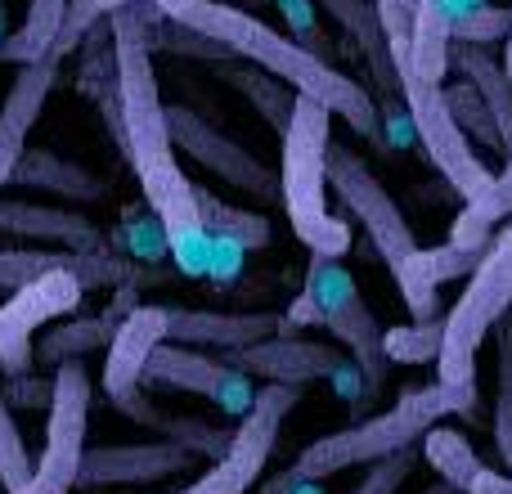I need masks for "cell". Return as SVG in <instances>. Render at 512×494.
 <instances>
[{
    "mask_svg": "<svg viewBox=\"0 0 512 494\" xmlns=\"http://www.w3.org/2000/svg\"><path fill=\"white\" fill-rule=\"evenodd\" d=\"M162 342H171V315L167 306H135L131 315L117 324V337L108 346L104 373H99V387L104 400L117 405L122 396H131L135 387H144V369H149L153 351Z\"/></svg>",
    "mask_w": 512,
    "mask_h": 494,
    "instance_id": "18",
    "label": "cell"
},
{
    "mask_svg": "<svg viewBox=\"0 0 512 494\" xmlns=\"http://www.w3.org/2000/svg\"><path fill=\"white\" fill-rule=\"evenodd\" d=\"M0 234L23 243H54L63 252H108L104 234L90 216L45 203H23V198H0Z\"/></svg>",
    "mask_w": 512,
    "mask_h": 494,
    "instance_id": "21",
    "label": "cell"
},
{
    "mask_svg": "<svg viewBox=\"0 0 512 494\" xmlns=\"http://www.w3.org/2000/svg\"><path fill=\"white\" fill-rule=\"evenodd\" d=\"M171 342L180 346H216V351H239V346L265 342V337L292 333L288 310H248V315H221V310H185L167 306Z\"/></svg>",
    "mask_w": 512,
    "mask_h": 494,
    "instance_id": "20",
    "label": "cell"
},
{
    "mask_svg": "<svg viewBox=\"0 0 512 494\" xmlns=\"http://www.w3.org/2000/svg\"><path fill=\"white\" fill-rule=\"evenodd\" d=\"M90 373L81 360L54 369V400L45 414V450L32 477L14 494H77L81 459H86V427H90Z\"/></svg>",
    "mask_w": 512,
    "mask_h": 494,
    "instance_id": "9",
    "label": "cell"
},
{
    "mask_svg": "<svg viewBox=\"0 0 512 494\" xmlns=\"http://www.w3.org/2000/svg\"><path fill=\"white\" fill-rule=\"evenodd\" d=\"M468 494H512V472H495V468H481L472 477Z\"/></svg>",
    "mask_w": 512,
    "mask_h": 494,
    "instance_id": "39",
    "label": "cell"
},
{
    "mask_svg": "<svg viewBox=\"0 0 512 494\" xmlns=\"http://www.w3.org/2000/svg\"><path fill=\"white\" fill-rule=\"evenodd\" d=\"M319 5L351 32L355 50L369 63V77H373V86H378V108H382V117H387V144H405V135H414V122H409L405 90H400V68H396V54H391L387 27H382V18H378V5H373V0H319Z\"/></svg>",
    "mask_w": 512,
    "mask_h": 494,
    "instance_id": "13",
    "label": "cell"
},
{
    "mask_svg": "<svg viewBox=\"0 0 512 494\" xmlns=\"http://www.w3.org/2000/svg\"><path fill=\"white\" fill-rule=\"evenodd\" d=\"M126 5H140V0H72L68 5V18H63V32H59V45H54V54L59 59H68L77 45H86V36L95 32L99 23H108V18L117 14V9Z\"/></svg>",
    "mask_w": 512,
    "mask_h": 494,
    "instance_id": "33",
    "label": "cell"
},
{
    "mask_svg": "<svg viewBox=\"0 0 512 494\" xmlns=\"http://www.w3.org/2000/svg\"><path fill=\"white\" fill-rule=\"evenodd\" d=\"M400 90H405V108L409 122H414V135L423 144V153L432 158V167L450 180V189L463 198V203H477L481 194L490 189L495 171L477 158L468 131L454 122V108L445 99L441 81L418 77L414 68H400Z\"/></svg>",
    "mask_w": 512,
    "mask_h": 494,
    "instance_id": "8",
    "label": "cell"
},
{
    "mask_svg": "<svg viewBox=\"0 0 512 494\" xmlns=\"http://www.w3.org/2000/svg\"><path fill=\"white\" fill-rule=\"evenodd\" d=\"M328 185L342 198L346 212L364 225V234L373 239L378 256L387 261L409 315H414L418 324L441 319V279H436V265H432V247L418 243L409 216L400 212V203L387 194V185L373 176L369 162H364L351 144L333 140V149H328Z\"/></svg>",
    "mask_w": 512,
    "mask_h": 494,
    "instance_id": "3",
    "label": "cell"
},
{
    "mask_svg": "<svg viewBox=\"0 0 512 494\" xmlns=\"http://www.w3.org/2000/svg\"><path fill=\"white\" fill-rule=\"evenodd\" d=\"M14 185L50 189V194L68 198V203H99V198H104V185H99L90 171L72 167V162H59L45 149H27V158L18 162V171H14Z\"/></svg>",
    "mask_w": 512,
    "mask_h": 494,
    "instance_id": "25",
    "label": "cell"
},
{
    "mask_svg": "<svg viewBox=\"0 0 512 494\" xmlns=\"http://www.w3.org/2000/svg\"><path fill=\"white\" fill-rule=\"evenodd\" d=\"M472 409H477V382L436 378V382H423V387H405L387 414H373L355 427H342V432H328L319 441H310L297 454L292 472L306 481H324L346 468H369V463L387 459V454L423 445V436L436 423H445L450 414H472Z\"/></svg>",
    "mask_w": 512,
    "mask_h": 494,
    "instance_id": "4",
    "label": "cell"
},
{
    "mask_svg": "<svg viewBox=\"0 0 512 494\" xmlns=\"http://www.w3.org/2000/svg\"><path fill=\"white\" fill-rule=\"evenodd\" d=\"M512 221V158L504 162V171H495L490 189L477 203H463L459 221L450 230V243H490L499 225Z\"/></svg>",
    "mask_w": 512,
    "mask_h": 494,
    "instance_id": "26",
    "label": "cell"
},
{
    "mask_svg": "<svg viewBox=\"0 0 512 494\" xmlns=\"http://www.w3.org/2000/svg\"><path fill=\"white\" fill-rule=\"evenodd\" d=\"M279 14L288 18V36H297L301 45H310L319 36L315 23V0H279Z\"/></svg>",
    "mask_w": 512,
    "mask_h": 494,
    "instance_id": "37",
    "label": "cell"
},
{
    "mask_svg": "<svg viewBox=\"0 0 512 494\" xmlns=\"http://www.w3.org/2000/svg\"><path fill=\"white\" fill-rule=\"evenodd\" d=\"M144 387L194 391V396L216 400V405L230 409V414H248L256 400L248 373L225 364L221 355H207V351H198V346H180V342H162L158 351H153L149 369H144Z\"/></svg>",
    "mask_w": 512,
    "mask_h": 494,
    "instance_id": "14",
    "label": "cell"
},
{
    "mask_svg": "<svg viewBox=\"0 0 512 494\" xmlns=\"http://www.w3.org/2000/svg\"><path fill=\"white\" fill-rule=\"evenodd\" d=\"M198 207H203V221H207V230H212V239H230V243H239L243 252H261V247H270V239H274L270 221H265L261 212H243V207L221 203V198L207 194L203 185H198Z\"/></svg>",
    "mask_w": 512,
    "mask_h": 494,
    "instance_id": "29",
    "label": "cell"
},
{
    "mask_svg": "<svg viewBox=\"0 0 512 494\" xmlns=\"http://www.w3.org/2000/svg\"><path fill=\"white\" fill-rule=\"evenodd\" d=\"M153 23H158L153 0L126 5L108 18L117 45V104H122V126L113 131V140L140 180V194L153 207V221H158L176 270L185 279H207L212 230L198 207V185L180 171L176 144H171L167 104H162L158 72H153Z\"/></svg>",
    "mask_w": 512,
    "mask_h": 494,
    "instance_id": "1",
    "label": "cell"
},
{
    "mask_svg": "<svg viewBox=\"0 0 512 494\" xmlns=\"http://www.w3.org/2000/svg\"><path fill=\"white\" fill-rule=\"evenodd\" d=\"M221 360L234 364L239 373H248V378L288 382V387L337 378V373L346 369L337 346L310 342V337H297V333H279V337H265V342L239 346V351H221Z\"/></svg>",
    "mask_w": 512,
    "mask_h": 494,
    "instance_id": "17",
    "label": "cell"
},
{
    "mask_svg": "<svg viewBox=\"0 0 512 494\" xmlns=\"http://www.w3.org/2000/svg\"><path fill=\"white\" fill-rule=\"evenodd\" d=\"M445 99H450L454 122H459L463 131H468V140H472V144H486V149L504 153V135H499L495 113H490V104L481 99V90L472 86L468 77H463L459 86H445Z\"/></svg>",
    "mask_w": 512,
    "mask_h": 494,
    "instance_id": "32",
    "label": "cell"
},
{
    "mask_svg": "<svg viewBox=\"0 0 512 494\" xmlns=\"http://www.w3.org/2000/svg\"><path fill=\"white\" fill-rule=\"evenodd\" d=\"M274 5H279V0H274Z\"/></svg>",
    "mask_w": 512,
    "mask_h": 494,
    "instance_id": "44",
    "label": "cell"
},
{
    "mask_svg": "<svg viewBox=\"0 0 512 494\" xmlns=\"http://www.w3.org/2000/svg\"><path fill=\"white\" fill-rule=\"evenodd\" d=\"M81 297H86V279L77 270H68V265L45 270L41 279L9 292V301L0 306V373H9V378L27 373V364L36 355L41 324L77 310Z\"/></svg>",
    "mask_w": 512,
    "mask_h": 494,
    "instance_id": "11",
    "label": "cell"
},
{
    "mask_svg": "<svg viewBox=\"0 0 512 494\" xmlns=\"http://www.w3.org/2000/svg\"><path fill=\"white\" fill-rule=\"evenodd\" d=\"M297 405H301V387H288V382H270L265 391H256L252 409L234 427L230 450L180 494H248L261 481L265 463H270L274 445H279L283 423H288V414Z\"/></svg>",
    "mask_w": 512,
    "mask_h": 494,
    "instance_id": "10",
    "label": "cell"
},
{
    "mask_svg": "<svg viewBox=\"0 0 512 494\" xmlns=\"http://www.w3.org/2000/svg\"><path fill=\"white\" fill-rule=\"evenodd\" d=\"M301 292L315 301L319 328H328V333L351 351V364L360 369V382H364V400H373L387 387L391 360H387V346H382L387 333H382L378 315H373L369 301H364L355 274L346 270L337 256H310Z\"/></svg>",
    "mask_w": 512,
    "mask_h": 494,
    "instance_id": "7",
    "label": "cell"
},
{
    "mask_svg": "<svg viewBox=\"0 0 512 494\" xmlns=\"http://www.w3.org/2000/svg\"><path fill=\"white\" fill-rule=\"evenodd\" d=\"M63 59L50 54V59L23 63L14 72V86H9L5 104H0V189L14 185L18 162L27 158V135H32L36 117H41L45 99H50L54 81H59Z\"/></svg>",
    "mask_w": 512,
    "mask_h": 494,
    "instance_id": "19",
    "label": "cell"
},
{
    "mask_svg": "<svg viewBox=\"0 0 512 494\" xmlns=\"http://www.w3.org/2000/svg\"><path fill=\"white\" fill-rule=\"evenodd\" d=\"M297 494H324V490H319V481H301Z\"/></svg>",
    "mask_w": 512,
    "mask_h": 494,
    "instance_id": "41",
    "label": "cell"
},
{
    "mask_svg": "<svg viewBox=\"0 0 512 494\" xmlns=\"http://www.w3.org/2000/svg\"><path fill=\"white\" fill-rule=\"evenodd\" d=\"M450 63L481 90V99L490 104L499 122V135H504V158H512V77L504 68V59L490 54V45H468V41H454Z\"/></svg>",
    "mask_w": 512,
    "mask_h": 494,
    "instance_id": "23",
    "label": "cell"
},
{
    "mask_svg": "<svg viewBox=\"0 0 512 494\" xmlns=\"http://www.w3.org/2000/svg\"><path fill=\"white\" fill-rule=\"evenodd\" d=\"M427 494H459V490H454L450 481H441V486H436V490H427Z\"/></svg>",
    "mask_w": 512,
    "mask_h": 494,
    "instance_id": "42",
    "label": "cell"
},
{
    "mask_svg": "<svg viewBox=\"0 0 512 494\" xmlns=\"http://www.w3.org/2000/svg\"><path fill=\"white\" fill-rule=\"evenodd\" d=\"M77 494H95V490H77Z\"/></svg>",
    "mask_w": 512,
    "mask_h": 494,
    "instance_id": "43",
    "label": "cell"
},
{
    "mask_svg": "<svg viewBox=\"0 0 512 494\" xmlns=\"http://www.w3.org/2000/svg\"><path fill=\"white\" fill-rule=\"evenodd\" d=\"M167 18L194 27V32L221 41L234 59H248L256 68L274 72L279 81H288L297 95L319 99L324 108H333V117H342L355 135H364L369 144L387 149V126H382V108L351 72H337L319 50L301 45L297 36L279 32V27L261 23L256 14L225 0H153Z\"/></svg>",
    "mask_w": 512,
    "mask_h": 494,
    "instance_id": "2",
    "label": "cell"
},
{
    "mask_svg": "<svg viewBox=\"0 0 512 494\" xmlns=\"http://www.w3.org/2000/svg\"><path fill=\"white\" fill-rule=\"evenodd\" d=\"M5 396L14 400V405H27V409H50V400H54V382H36V378H9V387H5Z\"/></svg>",
    "mask_w": 512,
    "mask_h": 494,
    "instance_id": "38",
    "label": "cell"
},
{
    "mask_svg": "<svg viewBox=\"0 0 512 494\" xmlns=\"http://www.w3.org/2000/svg\"><path fill=\"white\" fill-rule=\"evenodd\" d=\"M512 36V9L504 5H472L468 14L454 18V41L468 45H495Z\"/></svg>",
    "mask_w": 512,
    "mask_h": 494,
    "instance_id": "35",
    "label": "cell"
},
{
    "mask_svg": "<svg viewBox=\"0 0 512 494\" xmlns=\"http://www.w3.org/2000/svg\"><path fill=\"white\" fill-rule=\"evenodd\" d=\"M504 68H508V77H512V36L504 41Z\"/></svg>",
    "mask_w": 512,
    "mask_h": 494,
    "instance_id": "40",
    "label": "cell"
},
{
    "mask_svg": "<svg viewBox=\"0 0 512 494\" xmlns=\"http://www.w3.org/2000/svg\"><path fill=\"white\" fill-rule=\"evenodd\" d=\"M68 5L72 0H27V18L14 36L0 41V59L23 68V63H36V59H50L54 45H59V32H63V18H68Z\"/></svg>",
    "mask_w": 512,
    "mask_h": 494,
    "instance_id": "24",
    "label": "cell"
},
{
    "mask_svg": "<svg viewBox=\"0 0 512 494\" xmlns=\"http://www.w3.org/2000/svg\"><path fill=\"white\" fill-rule=\"evenodd\" d=\"M495 355H499V373H495V450L504 459V468H512V310L499 319L495 328Z\"/></svg>",
    "mask_w": 512,
    "mask_h": 494,
    "instance_id": "30",
    "label": "cell"
},
{
    "mask_svg": "<svg viewBox=\"0 0 512 494\" xmlns=\"http://www.w3.org/2000/svg\"><path fill=\"white\" fill-rule=\"evenodd\" d=\"M212 77H221L230 90H239L256 113L265 117V126H270V131L283 135L292 126V113H297V99L301 95L288 86V81L274 77V72L256 68V63H248V59H221V63H212Z\"/></svg>",
    "mask_w": 512,
    "mask_h": 494,
    "instance_id": "22",
    "label": "cell"
},
{
    "mask_svg": "<svg viewBox=\"0 0 512 494\" xmlns=\"http://www.w3.org/2000/svg\"><path fill=\"white\" fill-rule=\"evenodd\" d=\"M387 346V360L391 364H436L445 351V315L441 319H427V324H400V328H387L382 337Z\"/></svg>",
    "mask_w": 512,
    "mask_h": 494,
    "instance_id": "31",
    "label": "cell"
},
{
    "mask_svg": "<svg viewBox=\"0 0 512 494\" xmlns=\"http://www.w3.org/2000/svg\"><path fill=\"white\" fill-rule=\"evenodd\" d=\"M198 454L185 450L180 441H135V445H95L81 459L77 490H104V486H149L162 477L198 468Z\"/></svg>",
    "mask_w": 512,
    "mask_h": 494,
    "instance_id": "16",
    "label": "cell"
},
{
    "mask_svg": "<svg viewBox=\"0 0 512 494\" xmlns=\"http://www.w3.org/2000/svg\"><path fill=\"white\" fill-rule=\"evenodd\" d=\"M117 337V324L108 315H95V319H72V324H54L36 337V360L45 364H68V360H81V355L99 351V346H113Z\"/></svg>",
    "mask_w": 512,
    "mask_h": 494,
    "instance_id": "27",
    "label": "cell"
},
{
    "mask_svg": "<svg viewBox=\"0 0 512 494\" xmlns=\"http://www.w3.org/2000/svg\"><path fill=\"white\" fill-rule=\"evenodd\" d=\"M167 126H171V144L180 153L207 167L216 180L243 189L256 203H279L283 198V180L279 171H270L256 153H248L239 140H230L225 131H216L207 117H198L189 104H167Z\"/></svg>",
    "mask_w": 512,
    "mask_h": 494,
    "instance_id": "12",
    "label": "cell"
},
{
    "mask_svg": "<svg viewBox=\"0 0 512 494\" xmlns=\"http://www.w3.org/2000/svg\"><path fill=\"white\" fill-rule=\"evenodd\" d=\"M328 149H333V108L319 99H297L292 126L283 131V212L310 256H337L351 252V225L328 212Z\"/></svg>",
    "mask_w": 512,
    "mask_h": 494,
    "instance_id": "5",
    "label": "cell"
},
{
    "mask_svg": "<svg viewBox=\"0 0 512 494\" xmlns=\"http://www.w3.org/2000/svg\"><path fill=\"white\" fill-rule=\"evenodd\" d=\"M414 468H418V450L387 454V459L369 463V472H364V481L355 486V494H400V486L414 477Z\"/></svg>",
    "mask_w": 512,
    "mask_h": 494,
    "instance_id": "36",
    "label": "cell"
},
{
    "mask_svg": "<svg viewBox=\"0 0 512 494\" xmlns=\"http://www.w3.org/2000/svg\"><path fill=\"white\" fill-rule=\"evenodd\" d=\"M77 270L86 288H126V283H167L162 270H144V265L126 261L117 252H45V247H0V288H23V283L41 279L45 270Z\"/></svg>",
    "mask_w": 512,
    "mask_h": 494,
    "instance_id": "15",
    "label": "cell"
},
{
    "mask_svg": "<svg viewBox=\"0 0 512 494\" xmlns=\"http://www.w3.org/2000/svg\"><path fill=\"white\" fill-rule=\"evenodd\" d=\"M423 459H427V468H432L436 477L450 481L459 494H468L472 477L486 468V463H481V454L472 450L468 436H463L459 427H445V423H436L432 432L423 436Z\"/></svg>",
    "mask_w": 512,
    "mask_h": 494,
    "instance_id": "28",
    "label": "cell"
},
{
    "mask_svg": "<svg viewBox=\"0 0 512 494\" xmlns=\"http://www.w3.org/2000/svg\"><path fill=\"white\" fill-rule=\"evenodd\" d=\"M508 310H512V221L495 230L481 270L468 279L459 301L445 310V351L436 360V378L477 382V355Z\"/></svg>",
    "mask_w": 512,
    "mask_h": 494,
    "instance_id": "6",
    "label": "cell"
},
{
    "mask_svg": "<svg viewBox=\"0 0 512 494\" xmlns=\"http://www.w3.org/2000/svg\"><path fill=\"white\" fill-rule=\"evenodd\" d=\"M32 468L36 463L27 459V445L14 427V414H9V396H5V387H0V486H5V494H14L23 486V481L32 477Z\"/></svg>",
    "mask_w": 512,
    "mask_h": 494,
    "instance_id": "34",
    "label": "cell"
}]
</instances>
